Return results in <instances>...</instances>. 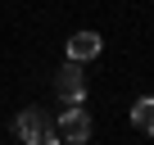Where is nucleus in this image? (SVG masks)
<instances>
[{"label":"nucleus","mask_w":154,"mask_h":145,"mask_svg":"<svg viewBox=\"0 0 154 145\" xmlns=\"http://www.w3.org/2000/svg\"><path fill=\"white\" fill-rule=\"evenodd\" d=\"M100 50H104L100 32H72V36H68V59H77V63H86V59H95Z\"/></svg>","instance_id":"obj_4"},{"label":"nucleus","mask_w":154,"mask_h":145,"mask_svg":"<svg viewBox=\"0 0 154 145\" xmlns=\"http://www.w3.org/2000/svg\"><path fill=\"white\" fill-rule=\"evenodd\" d=\"M14 131L27 140V145H36V140H50V122H45V109H23L18 118H14Z\"/></svg>","instance_id":"obj_3"},{"label":"nucleus","mask_w":154,"mask_h":145,"mask_svg":"<svg viewBox=\"0 0 154 145\" xmlns=\"http://www.w3.org/2000/svg\"><path fill=\"white\" fill-rule=\"evenodd\" d=\"M50 140H72V145L91 140V113L82 104H68V113H59V122L50 127Z\"/></svg>","instance_id":"obj_1"},{"label":"nucleus","mask_w":154,"mask_h":145,"mask_svg":"<svg viewBox=\"0 0 154 145\" xmlns=\"http://www.w3.org/2000/svg\"><path fill=\"white\" fill-rule=\"evenodd\" d=\"M54 95L68 100V104H82V100H86V77H82V63H77V59H68V63L59 68V77H54Z\"/></svg>","instance_id":"obj_2"},{"label":"nucleus","mask_w":154,"mask_h":145,"mask_svg":"<svg viewBox=\"0 0 154 145\" xmlns=\"http://www.w3.org/2000/svg\"><path fill=\"white\" fill-rule=\"evenodd\" d=\"M131 122H136L140 131H149V136H154V95H145V100H136V104H131Z\"/></svg>","instance_id":"obj_5"}]
</instances>
